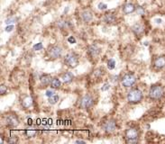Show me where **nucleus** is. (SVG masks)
Instances as JSON below:
<instances>
[{
    "mask_svg": "<svg viewBox=\"0 0 165 144\" xmlns=\"http://www.w3.org/2000/svg\"><path fill=\"white\" fill-rule=\"evenodd\" d=\"M143 97V92L138 88H133L127 94V100L131 104H138Z\"/></svg>",
    "mask_w": 165,
    "mask_h": 144,
    "instance_id": "1",
    "label": "nucleus"
},
{
    "mask_svg": "<svg viewBox=\"0 0 165 144\" xmlns=\"http://www.w3.org/2000/svg\"><path fill=\"white\" fill-rule=\"evenodd\" d=\"M164 95V89L161 85H153L149 90V96L152 100H159Z\"/></svg>",
    "mask_w": 165,
    "mask_h": 144,
    "instance_id": "2",
    "label": "nucleus"
},
{
    "mask_svg": "<svg viewBox=\"0 0 165 144\" xmlns=\"http://www.w3.org/2000/svg\"><path fill=\"white\" fill-rule=\"evenodd\" d=\"M139 132L136 128H129L126 131V140L127 143H136L138 141Z\"/></svg>",
    "mask_w": 165,
    "mask_h": 144,
    "instance_id": "3",
    "label": "nucleus"
},
{
    "mask_svg": "<svg viewBox=\"0 0 165 144\" xmlns=\"http://www.w3.org/2000/svg\"><path fill=\"white\" fill-rule=\"evenodd\" d=\"M64 62L68 67H70L71 69L76 68L79 65V57L74 52H70L65 56Z\"/></svg>",
    "mask_w": 165,
    "mask_h": 144,
    "instance_id": "4",
    "label": "nucleus"
},
{
    "mask_svg": "<svg viewBox=\"0 0 165 144\" xmlns=\"http://www.w3.org/2000/svg\"><path fill=\"white\" fill-rule=\"evenodd\" d=\"M48 54L51 59H58L62 55V49L58 45H53L49 48Z\"/></svg>",
    "mask_w": 165,
    "mask_h": 144,
    "instance_id": "5",
    "label": "nucleus"
},
{
    "mask_svg": "<svg viewBox=\"0 0 165 144\" xmlns=\"http://www.w3.org/2000/svg\"><path fill=\"white\" fill-rule=\"evenodd\" d=\"M93 104H94V99L89 95L84 96L79 101V106H80L81 108H83V109L90 108L92 106H93Z\"/></svg>",
    "mask_w": 165,
    "mask_h": 144,
    "instance_id": "6",
    "label": "nucleus"
},
{
    "mask_svg": "<svg viewBox=\"0 0 165 144\" xmlns=\"http://www.w3.org/2000/svg\"><path fill=\"white\" fill-rule=\"evenodd\" d=\"M122 85L126 87H131L136 84V78L132 74H126L122 78Z\"/></svg>",
    "mask_w": 165,
    "mask_h": 144,
    "instance_id": "7",
    "label": "nucleus"
},
{
    "mask_svg": "<svg viewBox=\"0 0 165 144\" xmlns=\"http://www.w3.org/2000/svg\"><path fill=\"white\" fill-rule=\"evenodd\" d=\"M5 122H6V124L9 127H17L19 125V120L17 118V116L15 115H8L6 116L5 118Z\"/></svg>",
    "mask_w": 165,
    "mask_h": 144,
    "instance_id": "8",
    "label": "nucleus"
},
{
    "mask_svg": "<svg viewBox=\"0 0 165 144\" xmlns=\"http://www.w3.org/2000/svg\"><path fill=\"white\" fill-rule=\"evenodd\" d=\"M88 53L90 57L92 58H96L99 55L100 53V48L95 44H92V45H89L88 47Z\"/></svg>",
    "mask_w": 165,
    "mask_h": 144,
    "instance_id": "9",
    "label": "nucleus"
},
{
    "mask_svg": "<svg viewBox=\"0 0 165 144\" xmlns=\"http://www.w3.org/2000/svg\"><path fill=\"white\" fill-rule=\"evenodd\" d=\"M104 130L107 132V133H112L116 131V128H117V125H116V122L114 121H108L107 122L104 126H103Z\"/></svg>",
    "mask_w": 165,
    "mask_h": 144,
    "instance_id": "10",
    "label": "nucleus"
},
{
    "mask_svg": "<svg viewBox=\"0 0 165 144\" xmlns=\"http://www.w3.org/2000/svg\"><path fill=\"white\" fill-rule=\"evenodd\" d=\"M21 104H22V106H23L25 109L30 108L31 106H33V98H32V96H25L22 99Z\"/></svg>",
    "mask_w": 165,
    "mask_h": 144,
    "instance_id": "11",
    "label": "nucleus"
},
{
    "mask_svg": "<svg viewBox=\"0 0 165 144\" xmlns=\"http://www.w3.org/2000/svg\"><path fill=\"white\" fill-rule=\"evenodd\" d=\"M154 67L157 69H162L165 67V56H160L154 60Z\"/></svg>",
    "mask_w": 165,
    "mask_h": 144,
    "instance_id": "12",
    "label": "nucleus"
},
{
    "mask_svg": "<svg viewBox=\"0 0 165 144\" xmlns=\"http://www.w3.org/2000/svg\"><path fill=\"white\" fill-rule=\"evenodd\" d=\"M81 18L85 23H89L93 19V15L88 10H86V11H83L81 13Z\"/></svg>",
    "mask_w": 165,
    "mask_h": 144,
    "instance_id": "13",
    "label": "nucleus"
},
{
    "mask_svg": "<svg viewBox=\"0 0 165 144\" xmlns=\"http://www.w3.org/2000/svg\"><path fill=\"white\" fill-rule=\"evenodd\" d=\"M135 11H136V6L132 3H128L123 7V12L126 15H129V14L135 12Z\"/></svg>",
    "mask_w": 165,
    "mask_h": 144,
    "instance_id": "14",
    "label": "nucleus"
},
{
    "mask_svg": "<svg viewBox=\"0 0 165 144\" xmlns=\"http://www.w3.org/2000/svg\"><path fill=\"white\" fill-rule=\"evenodd\" d=\"M73 78H74V76L72 75V73H70V72H65V73L62 74V76H61V79H62V81L66 84H69L70 82H72Z\"/></svg>",
    "mask_w": 165,
    "mask_h": 144,
    "instance_id": "15",
    "label": "nucleus"
},
{
    "mask_svg": "<svg viewBox=\"0 0 165 144\" xmlns=\"http://www.w3.org/2000/svg\"><path fill=\"white\" fill-rule=\"evenodd\" d=\"M40 80L43 86H48V85H51V82L53 79H51V77L50 75L44 74L40 78Z\"/></svg>",
    "mask_w": 165,
    "mask_h": 144,
    "instance_id": "16",
    "label": "nucleus"
},
{
    "mask_svg": "<svg viewBox=\"0 0 165 144\" xmlns=\"http://www.w3.org/2000/svg\"><path fill=\"white\" fill-rule=\"evenodd\" d=\"M132 30H133V32L135 33L136 35H140L143 33V31H144V28L142 24H136L135 25H133L132 27Z\"/></svg>",
    "mask_w": 165,
    "mask_h": 144,
    "instance_id": "17",
    "label": "nucleus"
},
{
    "mask_svg": "<svg viewBox=\"0 0 165 144\" xmlns=\"http://www.w3.org/2000/svg\"><path fill=\"white\" fill-rule=\"evenodd\" d=\"M116 15H113V14H106L103 20H104V22L107 23V24H113L115 21H116Z\"/></svg>",
    "mask_w": 165,
    "mask_h": 144,
    "instance_id": "18",
    "label": "nucleus"
},
{
    "mask_svg": "<svg viewBox=\"0 0 165 144\" xmlns=\"http://www.w3.org/2000/svg\"><path fill=\"white\" fill-rule=\"evenodd\" d=\"M60 85H61V82L57 78H53V80H51V88H59L60 87Z\"/></svg>",
    "mask_w": 165,
    "mask_h": 144,
    "instance_id": "19",
    "label": "nucleus"
},
{
    "mask_svg": "<svg viewBox=\"0 0 165 144\" xmlns=\"http://www.w3.org/2000/svg\"><path fill=\"white\" fill-rule=\"evenodd\" d=\"M36 134V130L33 129V128H28L27 130H25V135L29 138L34 137V135Z\"/></svg>",
    "mask_w": 165,
    "mask_h": 144,
    "instance_id": "20",
    "label": "nucleus"
},
{
    "mask_svg": "<svg viewBox=\"0 0 165 144\" xmlns=\"http://www.w3.org/2000/svg\"><path fill=\"white\" fill-rule=\"evenodd\" d=\"M48 101H49V104L51 105H55L56 103L59 101V96L58 95H53V96H51L48 98Z\"/></svg>",
    "mask_w": 165,
    "mask_h": 144,
    "instance_id": "21",
    "label": "nucleus"
},
{
    "mask_svg": "<svg viewBox=\"0 0 165 144\" xmlns=\"http://www.w3.org/2000/svg\"><path fill=\"white\" fill-rule=\"evenodd\" d=\"M115 67H116V61L113 59H109L108 62H107V68H108V69L112 70V69H115Z\"/></svg>",
    "mask_w": 165,
    "mask_h": 144,
    "instance_id": "22",
    "label": "nucleus"
},
{
    "mask_svg": "<svg viewBox=\"0 0 165 144\" xmlns=\"http://www.w3.org/2000/svg\"><path fill=\"white\" fill-rule=\"evenodd\" d=\"M16 18L15 17H9L6 20V24H15L16 23Z\"/></svg>",
    "mask_w": 165,
    "mask_h": 144,
    "instance_id": "23",
    "label": "nucleus"
},
{
    "mask_svg": "<svg viewBox=\"0 0 165 144\" xmlns=\"http://www.w3.org/2000/svg\"><path fill=\"white\" fill-rule=\"evenodd\" d=\"M103 74H104V70L102 69H98L94 71V76H96V77H100Z\"/></svg>",
    "mask_w": 165,
    "mask_h": 144,
    "instance_id": "24",
    "label": "nucleus"
},
{
    "mask_svg": "<svg viewBox=\"0 0 165 144\" xmlns=\"http://www.w3.org/2000/svg\"><path fill=\"white\" fill-rule=\"evenodd\" d=\"M18 141V138H17V136L15 135V136H11L10 137L8 140H7V142L8 143H16Z\"/></svg>",
    "mask_w": 165,
    "mask_h": 144,
    "instance_id": "25",
    "label": "nucleus"
},
{
    "mask_svg": "<svg viewBox=\"0 0 165 144\" xmlns=\"http://www.w3.org/2000/svg\"><path fill=\"white\" fill-rule=\"evenodd\" d=\"M6 92H7V87L5 85H1V87H0V94L4 96L6 94Z\"/></svg>",
    "mask_w": 165,
    "mask_h": 144,
    "instance_id": "26",
    "label": "nucleus"
},
{
    "mask_svg": "<svg viewBox=\"0 0 165 144\" xmlns=\"http://www.w3.org/2000/svg\"><path fill=\"white\" fill-rule=\"evenodd\" d=\"M43 48H44V46H43V43H39L35 44V45L34 46V50H41Z\"/></svg>",
    "mask_w": 165,
    "mask_h": 144,
    "instance_id": "27",
    "label": "nucleus"
},
{
    "mask_svg": "<svg viewBox=\"0 0 165 144\" xmlns=\"http://www.w3.org/2000/svg\"><path fill=\"white\" fill-rule=\"evenodd\" d=\"M136 11H137V14L138 15H144V9L142 7V6H138L137 8H136Z\"/></svg>",
    "mask_w": 165,
    "mask_h": 144,
    "instance_id": "28",
    "label": "nucleus"
},
{
    "mask_svg": "<svg viewBox=\"0 0 165 144\" xmlns=\"http://www.w3.org/2000/svg\"><path fill=\"white\" fill-rule=\"evenodd\" d=\"M98 7L99 10H106L107 8V6L105 3H99L98 6Z\"/></svg>",
    "mask_w": 165,
    "mask_h": 144,
    "instance_id": "29",
    "label": "nucleus"
},
{
    "mask_svg": "<svg viewBox=\"0 0 165 144\" xmlns=\"http://www.w3.org/2000/svg\"><path fill=\"white\" fill-rule=\"evenodd\" d=\"M109 88H110V85L108 83H106V84L103 85V87H101V90L102 91H107Z\"/></svg>",
    "mask_w": 165,
    "mask_h": 144,
    "instance_id": "30",
    "label": "nucleus"
},
{
    "mask_svg": "<svg viewBox=\"0 0 165 144\" xmlns=\"http://www.w3.org/2000/svg\"><path fill=\"white\" fill-rule=\"evenodd\" d=\"M68 42H69L70 43H71V44H74V43H76V39H75L73 36H70V37L68 38Z\"/></svg>",
    "mask_w": 165,
    "mask_h": 144,
    "instance_id": "31",
    "label": "nucleus"
},
{
    "mask_svg": "<svg viewBox=\"0 0 165 144\" xmlns=\"http://www.w3.org/2000/svg\"><path fill=\"white\" fill-rule=\"evenodd\" d=\"M54 94H55V93H54L53 90H47L46 93H45L46 96H48V97H50V96H53Z\"/></svg>",
    "mask_w": 165,
    "mask_h": 144,
    "instance_id": "32",
    "label": "nucleus"
},
{
    "mask_svg": "<svg viewBox=\"0 0 165 144\" xmlns=\"http://www.w3.org/2000/svg\"><path fill=\"white\" fill-rule=\"evenodd\" d=\"M13 29H14V25H7L6 27V32H12L13 31Z\"/></svg>",
    "mask_w": 165,
    "mask_h": 144,
    "instance_id": "33",
    "label": "nucleus"
},
{
    "mask_svg": "<svg viewBox=\"0 0 165 144\" xmlns=\"http://www.w3.org/2000/svg\"><path fill=\"white\" fill-rule=\"evenodd\" d=\"M155 22L157 24H161V19H155Z\"/></svg>",
    "mask_w": 165,
    "mask_h": 144,
    "instance_id": "34",
    "label": "nucleus"
},
{
    "mask_svg": "<svg viewBox=\"0 0 165 144\" xmlns=\"http://www.w3.org/2000/svg\"><path fill=\"white\" fill-rule=\"evenodd\" d=\"M75 142H76V143H85V141H80V140H79V141H76Z\"/></svg>",
    "mask_w": 165,
    "mask_h": 144,
    "instance_id": "35",
    "label": "nucleus"
}]
</instances>
